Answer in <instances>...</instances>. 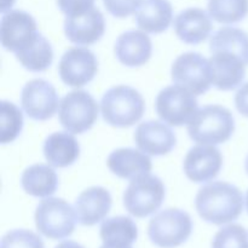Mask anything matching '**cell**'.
Segmentation results:
<instances>
[{
	"label": "cell",
	"instance_id": "cell-18",
	"mask_svg": "<svg viewBox=\"0 0 248 248\" xmlns=\"http://www.w3.org/2000/svg\"><path fill=\"white\" fill-rule=\"evenodd\" d=\"M173 28L179 40L189 45H198L211 35L213 24L210 14L205 10L189 7L177 15Z\"/></svg>",
	"mask_w": 248,
	"mask_h": 248
},
{
	"label": "cell",
	"instance_id": "cell-10",
	"mask_svg": "<svg viewBox=\"0 0 248 248\" xmlns=\"http://www.w3.org/2000/svg\"><path fill=\"white\" fill-rule=\"evenodd\" d=\"M21 104L29 119L46 121L55 115L60 101L57 91L50 82L44 79H33L22 89Z\"/></svg>",
	"mask_w": 248,
	"mask_h": 248
},
{
	"label": "cell",
	"instance_id": "cell-20",
	"mask_svg": "<svg viewBox=\"0 0 248 248\" xmlns=\"http://www.w3.org/2000/svg\"><path fill=\"white\" fill-rule=\"evenodd\" d=\"M107 166L113 174L123 179H135L150 173L153 169L150 157L142 150L132 148H120L110 153Z\"/></svg>",
	"mask_w": 248,
	"mask_h": 248
},
{
	"label": "cell",
	"instance_id": "cell-21",
	"mask_svg": "<svg viewBox=\"0 0 248 248\" xmlns=\"http://www.w3.org/2000/svg\"><path fill=\"white\" fill-rule=\"evenodd\" d=\"M173 9L169 0H142L135 14L140 31L148 34L164 33L171 26Z\"/></svg>",
	"mask_w": 248,
	"mask_h": 248
},
{
	"label": "cell",
	"instance_id": "cell-12",
	"mask_svg": "<svg viewBox=\"0 0 248 248\" xmlns=\"http://www.w3.org/2000/svg\"><path fill=\"white\" fill-rule=\"evenodd\" d=\"M38 33V24L31 15L22 10H10L2 15L0 39L2 47L16 53L28 45Z\"/></svg>",
	"mask_w": 248,
	"mask_h": 248
},
{
	"label": "cell",
	"instance_id": "cell-19",
	"mask_svg": "<svg viewBox=\"0 0 248 248\" xmlns=\"http://www.w3.org/2000/svg\"><path fill=\"white\" fill-rule=\"evenodd\" d=\"M114 52L121 64L130 68L140 67L152 57L153 44L145 31H128L119 36Z\"/></svg>",
	"mask_w": 248,
	"mask_h": 248
},
{
	"label": "cell",
	"instance_id": "cell-5",
	"mask_svg": "<svg viewBox=\"0 0 248 248\" xmlns=\"http://www.w3.org/2000/svg\"><path fill=\"white\" fill-rule=\"evenodd\" d=\"M166 189L161 179L153 174H143L131 179L124 193V206L136 218L152 216L161 207Z\"/></svg>",
	"mask_w": 248,
	"mask_h": 248
},
{
	"label": "cell",
	"instance_id": "cell-9",
	"mask_svg": "<svg viewBox=\"0 0 248 248\" xmlns=\"http://www.w3.org/2000/svg\"><path fill=\"white\" fill-rule=\"evenodd\" d=\"M172 81L193 92L195 96L206 93L212 86L210 61L201 53L186 52L177 57L171 68Z\"/></svg>",
	"mask_w": 248,
	"mask_h": 248
},
{
	"label": "cell",
	"instance_id": "cell-2",
	"mask_svg": "<svg viewBox=\"0 0 248 248\" xmlns=\"http://www.w3.org/2000/svg\"><path fill=\"white\" fill-rule=\"evenodd\" d=\"M144 110L142 94L127 85L111 87L101 99L102 118L113 127H131L142 119Z\"/></svg>",
	"mask_w": 248,
	"mask_h": 248
},
{
	"label": "cell",
	"instance_id": "cell-7",
	"mask_svg": "<svg viewBox=\"0 0 248 248\" xmlns=\"http://www.w3.org/2000/svg\"><path fill=\"white\" fill-rule=\"evenodd\" d=\"M98 104L89 92L77 90L61 99L58 120L65 131L81 135L91 130L98 119Z\"/></svg>",
	"mask_w": 248,
	"mask_h": 248
},
{
	"label": "cell",
	"instance_id": "cell-31",
	"mask_svg": "<svg viewBox=\"0 0 248 248\" xmlns=\"http://www.w3.org/2000/svg\"><path fill=\"white\" fill-rule=\"evenodd\" d=\"M142 0H103L107 11L116 18H126L137 11Z\"/></svg>",
	"mask_w": 248,
	"mask_h": 248
},
{
	"label": "cell",
	"instance_id": "cell-33",
	"mask_svg": "<svg viewBox=\"0 0 248 248\" xmlns=\"http://www.w3.org/2000/svg\"><path fill=\"white\" fill-rule=\"evenodd\" d=\"M235 107L241 115L248 118V82L242 85L235 94Z\"/></svg>",
	"mask_w": 248,
	"mask_h": 248
},
{
	"label": "cell",
	"instance_id": "cell-34",
	"mask_svg": "<svg viewBox=\"0 0 248 248\" xmlns=\"http://www.w3.org/2000/svg\"><path fill=\"white\" fill-rule=\"evenodd\" d=\"M55 248H85V247L81 246V245L78 244V242L75 241H63Z\"/></svg>",
	"mask_w": 248,
	"mask_h": 248
},
{
	"label": "cell",
	"instance_id": "cell-13",
	"mask_svg": "<svg viewBox=\"0 0 248 248\" xmlns=\"http://www.w3.org/2000/svg\"><path fill=\"white\" fill-rule=\"evenodd\" d=\"M223 166V155L215 145L199 144L191 148L184 159L183 170L194 183L213 181Z\"/></svg>",
	"mask_w": 248,
	"mask_h": 248
},
{
	"label": "cell",
	"instance_id": "cell-3",
	"mask_svg": "<svg viewBox=\"0 0 248 248\" xmlns=\"http://www.w3.org/2000/svg\"><path fill=\"white\" fill-rule=\"evenodd\" d=\"M234 131L235 119L232 111L218 104L199 109L188 124L189 137L199 144H222L232 138Z\"/></svg>",
	"mask_w": 248,
	"mask_h": 248
},
{
	"label": "cell",
	"instance_id": "cell-6",
	"mask_svg": "<svg viewBox=\"0 0 248 248\" xmlns=\"http://www.w3.org/2000/svg\"><path fill=\"white\" fill-rule=\"evenodd\" d=\"M36 229L51 240H62L75 230L77 213L63 199L46 198L41 201L34 215Z\"/></svg>",
	"mask_w": 248,
	"mask_h": 248
},
{
	"label": "cell",
	"instance_id": "cell-8",
	"mask_svg": "<svg viewBox=\"0 0 248 248\" xmlns=\"http://www.w3.org/2000/svg\"><path fill=\"white\" fill-rule=\"evenodd\" d=\"M155 110L159 118L170 126L188 125L199 110L198 99L186 87L172 85L159 92L155 99Z\"/></svg>",
	"mask_w": 248,
	"mask_h": 248
},
{
	"label": "cell",
	"instance_id": "cell-27",
	"mask_svg": "<svg viewBox=\"0 0 248 248\" xmlns=\"http://www.w3.org/2000/svg\"><path fill=\"white\" fill-rule=\"evenodd\" d=\"M207 9L218 23H239L248 15V0H208Z\"/></svg>",
	"mask_w": 248,
	"mask_h": 248
},
{
	"label": "cell",
	"instance_id": "cell-30",
	"mask_svg": "<svg viewBox=\"0 0 248 248\" xmlns=\"http://www.w3.org/2000/svg\"><path fill=\"white\" fill-rule=\"evenodd\" d=\"M1 248H45L41 237L31 230L16 229L1 239Z\"/></svg>",
	"mask_w": 248,
	"mask_h": 248
},
{
	"label": "cell",
	"instance_id": "cell-29",
	"mask_svg": "<svg viewBox=\"0 0 248 248\" xmlns=\"http://www.w3.org/2000/svg\"><path fill=\"white\" fill-rule=\"evenodd\" d=\"M212 248H248V232L240 224L223 227L213 237Z\"/></svg>",
	"mask_w": 248,
	"mask_h": 248
},
{
	"label": "cell",
	"instance_id": "cell-32",
	"mask_svg": "<svg viewBox=\"0 0 248 248\" xmlns=\"http://www.w3.org/2000/svg\"><path fill=\"white\" fill-rule=\"evenodd\" d=\"M57 6L67 17L77 16L94 7V0H57Z\"/></svg>",
	"mask_w": 248,
	"mask_h": 248
},
{
	"label": "cell",
	"instance_id": "cell-1",
	"mask_svg": "<svg viewBox=\"0 0 248 248\" xmlns=\"http://www.w3.org/2000/svg\"><path fill=\"white\" fill-rule=\"evenodd\" d=\"M244 195L234 184L217 181L199 189L195 207L205 222L215 225L232 223L240 217L244 210Z\"/></svg>",
	"mask_w": 248,
	"mask_h": 248
},
{
	"label": "cell",
	"instance_id": "cell-15",
	"mask_svg": "<svg viewBox=\"0 0 248 248\" xmlns=\"http://www.w3.org/2000/svg\"><path fill=\"white\" fill-rule=\"evenodd\" d=\"M106 31L104 16L97 7L77 16L65 17L64 34L69 41L79 46H89L102 39Z\"/></svg>",
	"mask_w": 248,
	"mask_h": 248
},
{
	"label": "cell",
	"instance_id": "cell-26",
	"mask_svg": "<svg viewBox=\"0 0 248 248\" xmlns=\"http://www.w3.org/2000/svg\"><path fill=\"white\" fill-rule=\"evenodd\" d=\"M99 235L103 244L131 245L137 240L138 229L136 223L130 217L118 216L103 220L99 229Z\"/></svg>",
	"mask_w": 248,
	"mask_h": 248
},
{
	"label": "cell",
	"instance_id": "cell-22",
	"mask_svg": "<svg viewBox=\"0 0 248 248\" xmlns=\"http://www.w3.org/2000/svg\"><path fill=\"white\" fill-rule=\"evenodd\" d=\"M44 156L48 165L58 169L72 166L80 156V144L77 138L67 132H55L44 142Z\"/></svg>",
	"mask_w": 248,
	"mask_h": 248
},
{
	"label": "cell",
	"instance_id": "cell-14",
	"mask_svg": "<svg viewBox=\"0 0 248 248\" xmlns=\"http://www.w3.org/2000/svg\"><path fill=\"white\" fill-rule=\"evenodd\" d=\"M135 142L138 149L152 156H164L176 147L177 138L172 128L161 121H145L135 131Z\"/></svg>",
	"mask_w": 248,
	"mask_h": 248
},
{
	"label": "cell",
	"instance_id": "cell-24",
	"mask_svg": "<svg viewBox=\"0 0 248 248\" xmlns=\"http://www.w3.org/2000/svg\"><path fill=\"white\" fill-rule=\"evenodd\" d=\"M15 56L24 69L33 73L45 72L53 62L52 46L50 41L39 31L33 40L17 51Z\"/></svg>",
	"mask_w": 248,
	"mask_h": 248
},
{
	"label": "cell",
	"instance_id": "cell-17",
	"mask_svg": "<svg viewBox=\"0 0 248 248\" xmlns=\"http://www.w3.org/2000/svg\"><path fill=\"white\" fill-rule=\"evenodd\" d=\"M113 200L103 186H91L82 191L75 200L78 222L85 227H92L103 220L110 212Z\"/></svg>",
	"mask_w": 248,
	"mask_h": 248
},
{
	"label": "cell",
	"instance_id": "cell-36",
	"mask_svg": "<svg viewBox=\"0 0 248 248\" xmlns=\"http://www.w3.org/2000/svg\"><path fill=\"white\" fill-rule=\"evenodd\" d=\"M99 248H132L128 245H118V244H103Z\"/></svg>",
	"mask_w": 248,
	"mask_h": 248
},
{
	"label": "cell",
	"instance_id": "cell-38",
	"mask_svg": "<svg viewBox=\"0 0 248 248\" xmlns=\"http://www.w3.org/2000/svg\"><path fill=\"white\" fill-rule=\"evenodd\" d=\"M246 208H247V212H248V190H247V194H246Z\"/></svg>",
	"mask_w": 248,
	"mask_h": 248
},
{
	"label": "cell",
	"instance_id": "cell-16",
	"mask_svg": "<svg viewBox=\"0 0 248 248\" xmlns=\"http://www.w3.org/2000/svg\"><path fill=\"white\" fill-rule=\"evenodd\" d=\"M208 61L212 72V85L216 89L230 91L242 84L247 65L239 56L225 51H216Z\"/></svg>",
	"mask_w": 248,
	"mask_h": 248
},
{
	"label": "cell",
	"instance_id": "cell-28",
	"mask_svg": "<svg viewBox=\"0 0 248 248\" xmlns=\"http://www.w3.org/2000/svg\"><path fill=\"white\" fill-rule=\"evenodd\" d=\"M1 135L0 142L2 144L12 143L23 128V114L17 106L12 102L1 101Z\"/></svg>",
	"mask_w": 248,
	"mask_h": 248
},
{
	"label": "cell",
	"instance_id": "cell-25",
	"mask_svg": "<svg viewBox=\"0 0 248 248\" xmlns=\"http://www.w3.org/2000/svg\"><path fill=\"white\" fill-rule=\"evenodd\" d=\"M210 51L211 53L216 51L234 53L248 65V34L234 27H223L211 36Z\"/></svg>",
	"mask_w": 248,
	"mask_h": 248
},
{
	"label": "cell",
	"instance_id": "cell-23",
	"mask_svg": "<svg viewBox=\"0 0 248 248\" xmlns=\"http://www.w3.org/2000/svg\"><path fill=\"white\" fill-rule=\"evenodd\" d=\"M21 184L28 195L50 198L58 188V176L51 165L35 164L24 170Z\"/></svg>",
	"mask_w": 248,
	"mask_h": 248
},
{
	"label": "cell",
	"instance_id": "cell-4",
	"mask_svg": "<svg viewBox=\"0 0 248 248\" xmlns=\"http://www.w3.org/2000/svg\"><path fill=\"white\" fill-rule=\"evenodd\" d=\"M193 232V220L188 212L167 208L150 219L148 236L155 246L174 248L183 245Z\"/></svg>",
	"mask_w": 248,
	"mask_h": 248
},
{
	"label": "cell",
	"instance_id": "cell-11",
	"mask_svg": "<svg viewBox=\"0 0 248 248\" xmlns=\"http://www.w3.org/2000/svg\"><path fill=\"white\" fill-rule=\"evenodd\" d=\"M98 72V62L91 50L72 47L63 53L58 64L61 80L69 87H82L91 82Z\"/></svg>",
	"mask_w": 248,
	"mask_h": 248
},
{
	"label": "cell",
	"instance_id": "cell-35",
	"mask_svg": "<svg viewBox=\"0 0 248 248\" xmlns=\"http://www.w3.org/2000/svg\"><path fill=\"white\" fill-rule=\"evenodd\" d=\"M15 4V0H1V14H6L11 10L12 5Z\"/></svg>",
	"mask_w": 248,
	"mask_h": 248
},
{
	"label": "cell",
	"instance_id": "cell-37",
	"mask_svg": "<svg viewBox=\"0 0 248 248\" xmlns=\"http://www.w3.org/2000/svg\"><path fill=\"white\" fill-rule=\"evenodd\" d=\"M245 170H246V172H247V174H248V155H247V157H246V161H245Z\"/></svg>",
	"mask_w": 248,
	"mask_h": 248
}]
</instances>
